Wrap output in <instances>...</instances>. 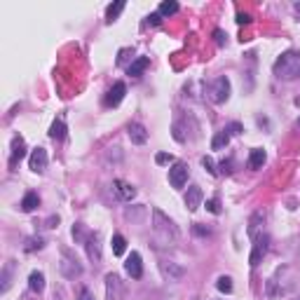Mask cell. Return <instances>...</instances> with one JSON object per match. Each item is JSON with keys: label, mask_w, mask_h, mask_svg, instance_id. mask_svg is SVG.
Returning a JSON list of instances; mask_svg holds the SVG:
<instances>
[{"label": "cell", "mask_w": 300, "mask_h": 300, "mask_svg": "<svg viewBox=\"0 0 300 300\" xmlns=\"http://www.w3.org/2000/svg\"><path fill=\"white\" fill-rule=\"evenodd\" d=\"M89 234H92V232H87L82 223H75V225H73V239H75L77 244H84L87 239H89Z\"/></svg>", "instance_id": "26"}, {"label": "cell", "mask_w": 300, "mask_h": 300, "mask_svg": "<svg viewBox=\"0 0 300 300\" xmlns=\"http://www.w3.org/2000/svg\"><path fill=\"white\" fill-rule=\"evenodd\" d=\"M127 134H129L132 143H136V146H143V143L148 141V132H146V127L141 122H132V125L127 127Z\"/></svg>", "instance_id": "15"}, {"label": "cell", "mask_w": 300, "mask_h": 300, "mask_svg": "<svg viewBox=\"0 0 300 300\" xmlns=\"http://www.w3.org/2000/svg\"><path fill=\"white\" fill-rule=\"evenodd\" d=\"M237 24H239V26H249L251 24V14H246V12H237Z\"/></svg>", "instance_id": "37"}, {"label": "cell", "mask_w": 300, "mask_h": 300, "mask_svg": "<svg viewBox=\"0 0 300 300\" xmlns=\"http://www.w3.org/2000/svg\"><path fill=\"white\" fill-rule=\"evenodd\" d=\"M225 132L230 134V136H237V134H242V132H244V127L239 125V122H230V125L225 127Z\"/></svg>", "instance_id": "33"}, {"label": "cell", "mask_w": 300, "mask_h": 300, "mask_svg": "<svg viewBox=\"0 0 300 300\" xmlns=\"http://www.w3.org/2000/svg\"><path fill=\"white\" fill-rule=\"evenodd\" d=\"M265 159H267L265 150H263V148H253V150H251V155H249V169H260L263 164H265Z\"/></svg>", "instance_id": "21"}, {"label": "cell", "mask_w": 300, "mask_h": 300, "mask_svg": "<svg viewBox=\"0 0 300 300\" xmlns=\"http://www.w3.org/2000/svg\"><path fill=\"white\" fill-rule=\"evenodd\" d=\"M47 162H50V157H47V150H45V148H33L31 157H28V167H31V171H35V174H42V171L47 169Z\"/></svg>", "instance_id": "9"}, {"label": "cell", "mask_w": 300, "mask_h": 300, "mask_svg": "<svg viewBox=\"0 0 300 300\" xmlns=\"http://www.w3.org/2000/svg\"><path fill=\"white\" fill-rule=\"evenodd\" d=\"M157 12H159V17H171V14L178 12V2H176V0H167V2L159 5Z\"/></svg>", "instance_id": "25"}, {"label": "cell", "mask_w": 300, "mask_h": 300, "mask_svg": "<svg viewBox=\"0 0 300 300\" xmlns=\"http://www.w3.org/2000/svg\"><path fill=\"white\" fill-rule=\"evenodd\" d=\"M267 246H270V237L265 232H258L253 237V249H251V256H249V265L251 267H258L263 256L267 253Z\"/></svg>", "instance_id": "4"}, {"label": "cell", "mask_w": 300, "mask_h": 300, "mask_svg": "<svg viewBox=\"0 0 300 300\" xmlns=\"http://www.w3.org/2000/svg\"><path fill=\"white\" fill-rule=\"evenodd\" d=\"M298 125H300V120H298Z\"/></svg>", "instance_id": "45"}, {"label": "cell", "mask_w": 300, "mask_h": 300, "mask_svg": "<svg viewBox=\"0 0 300 300\" xmlns=\"http://www.w3.org/2000/svg\"><path fill=\"white\" fill-rule=\"evenodd\" d=\"M207 209L211 211V214H216L218 216V214H221V202H218L216 197H211V200H207Z\"/></svg>", "instance_id": "34"}, {"label": "cell", "mask_w": 300, "mask_h": 300, "mask_svg": "<svg viewBox=\"0 0 300 300\" xmlns=\"http://www.w3.org/2000/svg\"><path fill=\"white\" fill-rule=\"evenodd\" d=\"M155 162H157V164H171L174 157H171L169 152H157V155H155Z\"/></svg>", "instance_id": "35"}, {"label": "cell", "mask_w": 300, "mask_h": 300, "mask_svg": "<svg viewBox=\"0 0 300 300\" xmlns=\"http://www.w3.org/2000/svg\"><path fill=\"white\" fill-rule=\"evenodd\" d=\"M202 200H204V192H202L200 185H190L188 188V192H185V207H188V211H197V209L202 207Z\"/></svg>", "instance_id": "13"}, {"label": "cell", "mask_w": 300, "mask_h": 300, "mask_svg": "<svg viewBox=\"0 0 300 300\" xmlns=\"http://www.w3.org/2000/svg\"><path fill=\"white\" fill-rule=\"evenodd\" d=\"M50 139H54V141H64V139H66V125H64V120H54V122H52Z\"/></svg>", "instance_id": "23"}, {"label": "cell", "mask_w": 300, "mask_h": 300, "mask_svg": "<svg viewBox=\"0 0 300 300\" xmlns=\"http://www.w3.org/2000/svg\"><path fill=\"white\" fill-rule=\"evenodd\" d=\"M159 270H162V275L167 277L169 282H181L185 277V267H181L174 260H162L159 263Z\"/></svg>", "instance_id": "10"}, {"label": "cell", "mask_w": 300, "mask_h": 300, "mask_svg": "<svg viewBox=\"0 0 300 300\" xmlns=\"http://www.w3.org/2000/svg\"><path fill=\"white\" fill-rule=\"evenodd\" d=\"M148 66H150V59H148V57H136L132 64L127 66V75H132V77H139V75H141Z\"/></svg>", "instance_id": "17"}, {"label": "cell", "mask_w": 300, "mask_h": 300, "mask_svg": "<svg viewBox=\"0 0 300 300\" xmlns=\"http://www.w3.org/2000/svg\"><path fill=\"white\" fill-rule=\"evenodd\" d=\"M129 54H134V50H120V57H117V64L120 66H125V61H127V57Z\"/></svg>", "instance_id": "39"}, {"label": "cell", "mask_w": 300, "mask_h": 300, "mask_svg": "<svg viewBox=\"0 0 300 300\" xmlns=\"http://www.w3.org/2000/svg\"><path fill=\"white\" fill-rule=\"evenodd\" d=\"M192 232L197 234V237H209V234H211V230H209V227H204L202 223H195V225H192Z\"/></svg>", "instance_id": "32"}, {"label": "cell", "mask_w": 300, "mask_h": 300, "mask_svg": "<svg viewBox=\"0 0 300 300\" xmlns=\"http://www.w3.org/2000/svg\"><path fill=\"white\" fill-rule=\"evenodd\" d=\"M216 289L221 293H232V279L227 275H223V277H218V282H216Z\"/></svg>", "instance_id": "30"}, {"label": "cell", "mask_w": 300, "mask_h": 300, "mask_svg": "<svg viewBox=\"0 0 300 300\" xmlns=\"http://www.w3.org/2000/svg\"><path fill=\"white\" fill-rule=\"evenodd\" d=\"M42 246H45V239H42V237H28V239H26L24 251H26V253H33V251H40Z\"/></svg>", "instance_id": "28"}, {"label": "cell", "mask_w": 300, "mask_h": 300, "mask_svg": "<svg viewBox=\"0 0 300 300\" xmlns=\"http://www.w3.org/2000/svg\"><path fill=\"white\" fill-rule=\"evenodd\" d=\"M125 284L115 272L106 275V300H125Z\"/></svg>", "instance_id": "6"}, {"label": "cell", "mask_w": 300, "mask_h": 300, "mask_svg": "<svg viewBox=\"0 0 300 300\" xmlns=\"http://www.w3.org/2000/svg\"><path fill=\"white\" fill-rule=\"evenodd\" d=\"M125 270H127V275L132 277V279H141V277H143V263H141V256H139L136 251H132V253L127 256Z\"/></svg>", "instance_id": "11"}, {"label": "cell", "mask_w": 300, "mask_h": 300, "mask_svg": "<svg viewBox=\"0 0 300 300\" xmlns=\"http://www.w3.org/2000/svg\"><path fill=\"white\" fill-rule=\"evenodd\" d=\"M214 38H216V45H218V47H223L225 42H227V35H225L221 28H216V31H214Z\"/></svg>", "instance_id": "36"}, {"label": "cell", "mask_w": 300, "mask_h": 300, "mask_svg": "<svg viewBox=\"0 0 300 300\" xmlns=\"http://www.w3.org/2000/svg\"><path fill=\"white\" fill-rule=\"evenodd\" d=\"M263 223H265V214H263V211H256V214L249 218V227H246V234H249L251 239L258 234V230L263 227Z\"/></svg>", "instance_id": "18"}, {"label": "cell", "mask_w": 300, "mask_h": 300, "mask_svg": "<svg viewBox=\"0 0 300 300\" xmlns=\"http://www.w3.org/2000/svg\"><path fill=\"white\" fill-rule=\"evenodd\" d=\"M293 12L300 17V0H298V2H293Z\"/></svg>", "instance_id": "43"}, {"label": "cell", "mask_w": 300, "mask_h": 300, "mask_svg": "<svg viewBox=\"0 0 300 300\" xmlns=\"http://www.w3.org/2000/svg\"><path fill=\"white\" fill-rule=\"evenodd\" d=\"M209 99L214 101V103H225V101L230 99V80H227L225 75H221V77H216V80L211 82Z\"/></svg>", "instance_id": "5"}, {"label": "cell", "mask_w": 300, "mask_h": 300, "mask_svg": "<svg viewBox=\"0 0 300 300\" xmlns=\"http://www.w3.org/2000/svg\"><path fill=\"white\" fill-rule=\"evenodd\" d=\"M38 207H40V197H38V192H26L24 200H21V211L31 214V211H35Z\"/></svg>", "instance_id": "20"}, {"label": "cell", "mask_w": 300, "mask_h": 300, "mask_svg": "<svg viewBox=\"0 0 300 300\" xmlns=\"http://www.w3.org/2000/svg\"><path fill=\"white\" fill-rule=\"evenodd\" d=\"M26 157V141L21 139V136H14L12 139V152H9V164L14 167L19 159Z\"/></svg>", "instance_id": "16"}, {"label": "cell", "mask_w": 300, "mask_h": 300, "mask_svg": "<svg viewBox=\"0 0 300 300\" xmlns=\"http://www.w3.org/2000/svg\"><path fill=\"white\" fill-rule=\"evenodd\" d=\"M218 169H221L223 174H232V159H223V162L218 164Z\"/></svg>", "instance_id": "38"}, {"label": "cell", "mask_w": 300, "mask_h": 300, "mask_svg": "<svg viewBox=\"0 0 300 300\" xmlns=\"http://www.w3.org/2000/svg\"><path fill=\"white\" fill-rule=\"evenodd\" d=\"M227 143H230V134L223 129V132H218L216 136H214V141H211V148H214V150H223Z\"/></svg>", "instance_id": "24"}, {"label": "cell", "mask_w": 300, "mask_h": 300, "mask_svg": "<svg viewBox=\"0 0 300 300\" xmlns=\"http://www.w3.org/2000/svg\"><path fill=\"white\" fill-rule=\"evenodd\" d=\"M293 300H300V296H296V298H293Z\"/></svg>", "instance_id": "44"}, {"label": "cell", "mask_w": 300, "mask_h": 300, "mask_svg": "<svg viewBox=\"0 0 300 300\" xmlns=\"http://www.w3.org/2000/svg\"><path fill=\"white\" fill-rule=\"evenodd\" d=\"M54 225H59V216H52L50 221H47V227H54Z\"/></svg>", "instance_id": "42"}, {"label": "cell", "mask_w": 300, "mask_h": 300, "mask_svg": "<svg viewBox=\"0 0 300 300\" xmlns=\"http://www.w3.org/2000/svg\"><path fill=\"white\" fill-rule=\"evenodd\" d=\"M28 289L33 293H40L42 289H45V275L38 272V270H33V272L28 275Z\"/></svg>", "instance_id": "22"}, {"label": "cell", "mask_w": 300, "mask_h": 300, "mask_svg": "<svg viewBox=\"0 0 300 300\" xmlns=\"http://www.w3.org/2000/svg\"><path fill=\"white\" fill-rule=\"evenodd\" d=\"M202 167L207 169V171H209L211 176H216V174H218V171H216V164H214V159H211V157H202Z\"/></svg>", "instance_id": "31"}, {"label": "cell", "mask_w": 300, "mask_h": 300, "mask_svg": "<svg viewBox=\"0 0 300 300\" xmlns=\"http://www.w3.org/2000/svg\"><path fill=\"white\" fill-rule=\"evenodd\" d=\"M148 24H152V26H159V24H162V17H159V12L150 14V17H148Z\"/></svg>", "instance_id": "40"}, {"label": "cell", "mask_w": 300, "mask_h": 300, "mask_svg": "<svg viewBox=\"0 0 300 300\" xmlns=\"http://www.w3.org/2000/svg\"><path fill=\"white\" fill-rule=\"evenodd\" d=\"M77 300H94V296L89 293V289H82V291H80V296H77Z\"/></svg>", "instance_id": "41"}, {"label": "cell", "mask_w": 300, "mask_h": 300, "mask_svg": "<svg viewBox=\"0 0 300 300\" xmlns=\"http://www.w3.org/2000/svg\"><path fill=\"white\" fill-rule=\"evenodd\" d=\"M188 174H190V169L185 162H176L174 167L169 169V183L171 188H183L188 183Z\"/></svg>", "instance_id": "7"}, {"label": "cell", "mask_w": 300, "mask_h": 300, "mask_svg": "<svg viewBox=\"0 0 300 300\" xmlns=\"http://www.w3.org/2000/svg\"><path fill=\"white\" fill-rule=\"evenodd\" d=\"M84 251H87V258L92 260L94 265L101 263V234L99 232H92L89 239L84 242Z\"/></svg>", "instance_id": "8"}, {"label": "cell", "mask_w": 300, "mask_h": 300, "mask_svg": "<svg viewBox=\"0 0 300 300\" xmlns=\"http://www.w3.org/2000/svg\"><path fill=\"white\" fill-rule=\"evenodd\" d=\"M113 190H115V195L120 197L122 202H132L134 197H136V188H134L132 183H127V181H113Z\"/></svg>", "instance_id": "14"}, {"label": "cell", "mask_w": 300, "mask_h": 300, "mask_svg": "<svg viewBox=\"0 0 300 300\" xmlns=\"http://www.w3.org/2000/svg\"><path fill=\"white\" fill-rule=\"evenodd\" d=\"M127 251V239L122 234H113V253L115 256H122Z\"/></svg>", "instance_id": "29"}, {"label": "cell", "mask_w": 300, "mask_h": 300, "mask_svg": "<svg viewBox=\"0 0 300 300\" xmlns=\"http://www.w3.org/2000/svg\"><path fill=\"white\" fill-rule=\"evenodd\" d=\"M122 9H125V2H122V0H120V2H115V5H110V7L106 9V21H108V24H113V21L120 17V12H122Z\"/></svg>", "instance_id": "27"}, {"label": "cell", "mask_w": 300, "mask_h": 300, "mask_svg": "<svg viewBox=\"0 0 300 300\" xmlns=\"http://www.w3.org/2000/svg\"><path fill=\"white\" fill-rule=\"evenodd\" d=\"M125 94H127V84L125 82H115L113 87H110V92L106 94V101H103V103H106L108 108H115V106L122 103Z\"/></svg>", "instance_id": "12"}, {"label": "cell", "mask_w": 300, "mask_h": 300, "mask_svg": "<svg viewBox=\"0 0 300 300\" xmlns=\"http://www.w3.org/2000/svg\"><path fill=\"white\" fill-rule=\"evenodd\" d=\"M61 263H59V270H61V275L66 277V279H75V277L82 275V265H80V260L75 258L73 253L68 249H61Z\"/></svg>", "instance_id": "3"}, {"label": "cell", "mask_w": 300, "mask_h": 300, "mask_svg": "<svg viewBox=\"0 0 300 300\" xmlns=\"http://www.w3.org/2000/svg\"><path fill=\"white\" fill-rule=\"evenodd\" d=\"M12 272H14V260H7L5 267H2V275H0V293L9 291V284H12Z\"/></svg>", "instance_id": "19"}, {"label": "cell", "mask_w": 300, "mask_h": 300, "mask_svg": "<svg viewBox=\"0 0 300 300\" xmlns=\"http://www.w3.org/2000/svg\"><path fill=\"white\" fill-rule=\"evenodd\" d=\"M152 230H155V234H157L164 244L178 239V230H176L174 221L164 216L159 209H152Z\"/></svg>", "instance_id": "2"}, {"label": "cell", "mask_w": 300, "mask_h": 300, "mask_svg": "<svg viewBox=\"0 0 300 300\" xmlns=\"http://www.w3.org/2000/svg\"><path fill=\"white\" fill-rule=\"evenodd\" d=\"M275 75L279 80H286V82L300 80V52L296 50L284 52L275 61Z\"/></svg>", "instance_id": "1"}]
</instances>
